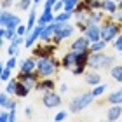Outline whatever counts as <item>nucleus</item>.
Instances as JSON below:
<instances>
[{"instance_id": "c03bdc74", "label": "nucleus", "mask_w": 122, "mask_h": 122, "mask_svg": "<svg viewBox=\"0 0 122 122\" xmlns=\"http://www.w3.org/2000/svg\"><path fill=\"white\" fill-rule=\"evenodd\" d=\"M16 107H18V101L10 98V101L7 103V108H5V110H16Z\"/></svg>"}, {"instance_id": "c85d7f7f", "label": "nucleus", "mask_w": 122, "mask_h": 122, "mask_svg": "<svg viewBox=\"0 0 122 122\" xmlns=\"http://www.w3.org/2000/svg\"><path fill=\"white\" fill-rule=\"evenodd\" d=\"M107 89H108L107 84H98V86L92 87V94H94L96 98H99V96H103V94L107 92Z\"/></svg>"}, {"instance_id": "09e8293b", "label": "nucleus", "mask_w": 122, "mask_h": 122, "mask_svg": "<svg viewBox=\"0 0 122 122\" xmlns=\"http://www.w3.org/2000/svg\"><path fill=\"white\" fill-rule=\"evenodd\" d=\"M9 113H10V122H14L16 120V110H9Z\"/></svg>"}, {"instance_id": "412c9836", "label": "nucleus", "mask_w": 122, "mask_h": 122, "mask_svg": "<svg viewBox=\"0 0 122 122\" xmlns=\"http://www.w3.org/2000/svg\"><path fill=\"white\" fill-rule=\"evenodd\" d=\"M115 65V58L112 54H107L103 52V61H101V70H110L112 66Z\"/></svg>"}, {"instance_id": "393cba45", "label": "nucleus", "mask_w": 122, "mask_h": 122, "mask_svg": "<svg viewBox=\"0 0 122 122\" xmlns=\"http://www.w3.org/2000/svg\"><path fill=\"white\" fill-rule=\"evenodd\" d=\"M107 46H108V42H105V40H98V42H91V52H101V51H105L107 49Z\"/></svg>"}, {"instance_id": "dca6fc26", "label": "nucleus", "mask_w": 122, "mask_h": 122, "mask_svg": "<svg viewBox=\"0 0 122 122\" xmlns=\"http://www.w3.org/2000/svg\"><path fill=\"white\" fill-rule=\"evenodd\" d=\"M122 117V105H110L107 110V120H119Z\"/></svg>"}, {"instance_id": "4468645a", "label": "nucleus", "mask_w": 122, "mask_h": 122, "mask_svg": "<svg viewBox=\"0 0 122 122\" xmlns=\"http://www.w3.org/2000/svg\"><path fill=\"white\" fill-rule=\"evenodd\" d=\"M84 35L89 38L91 42H98V40H101V25H89Z\"/></svg>"}, {"instance_id": "5701e85b", "label": "nucleus", "mask_w": 122, "mask_h": 122, "mask_svg": "<svg viewBox=\"0 0 122 122\" xmlns=\"http://www.w3.org/2000/svg\"><path fill=\"white\" fill-rule=\"evenodd\" d=\"M18 84H19V79H10L7 84H5V91H7L10 96H16V89H18Z\"/></svg>"}, {"instance_id": "8fccbe9b", "label": "nucleus", "mask_w": 122, "mask_h": 122, "mask_svg": "<svg viewBox=\"0 0 122 122\" xmlns=\"http://www.w3.org/2000/svg\"><path fill=\"white\" fill-rule=\"evenodd\" d=\"M40 2H42V0H33V5H38Z\"/></svg>"}, {"instance_id": "1a4fd4ad", "label": "nucleus", "mask_w": 122, "mask_h": 122, "mask_svg": "<svg viewBox=\"0 0 122 122\" xmlns=\"http://www.w3.org/2000/svg\"><path fill=\"white\" fill-rule=\"evenodd\" d=\"M75 65H77V52L75 51H70L63 54V58H61V68H65V70H73L75 68Z\"/></svg>"}, {"instance_id": "c9c22d12", "label": "nucleus", "mask_w": 122, "mask_h": 122, "mask_svg": "<svg viewBox=\"0 0 122 122\" xmlns=\"http://www.w3.org/2000/svg\"><path fill=\"white\" fill-rule=\"evenodd\" d=\"M7 54H9V56H18V54H19V47L14 46V44H10V46L7 47Z\"/></svg>"}, {"instance_id": "4be33fe9", "label": "nucleus", "mask_w": 122, "mask_h": 122, "mask_svg": "<svg viewBox=\"0 0 122 122\" xmlns=\"http://www.w3.org/2000/svg\"><path fill=\"white\" fill-rule=\"evenodd\" d=\"M30 87L25 84V82H21L19 80V84H18V89H16V98H26L30 94Z\"/></svg>"}, {"instance_id": "f3484780", "label": "nucleus", "mask_w": 122, "mask_h": 122, "mask_svg": "<svg viewBox=\"0 0 122 122\" xmlns=\"http://www.w3.org/2000/svg\"><path fill=\"white\" fill-rule=\"evenodd\" d=\"M54 18H56V14H54V10L52 9H44L40 16H38V21L37 23L38 25H49V23H52Z\"/></svg>"}, {"instance_id": "6ab92c4d", "label": "nucleus", "mask_w": 122, "mask_h": 122, "mask_svg": "<svg viewBox=\"0 0 122 122\" xmlns=\"http://www.w3.org/2000/svg\"><path fill=\"white\" fill-rule=\"evenodd\" d=\"M107 103L108 105H122V89L110 92V96H107Z\"/></svg>"}, {"instance_id": "7c9ffc66", "label": "nucleus", "mask_w": 122, "mask_h": 122, "mask_svg": "<svg viewBox=\"0 0 122 122\" xmlns=\"http://www.w3.org/2000/svg\"><path fill=\"white\" fill-rule=\"evenodd\" d=\"M33 5V0H19L18 4H16V7L21 9V10H30Z\"/></svg>"}, {"instance_id": "3c124183", "label": "nucleus", "mask_w": 122, "mask_h": 122, "mask_svg": "<svg viewBox=\"0 0 122 122\" xmlns=\"http://www.w3.org/2000/svg\"><path fill=\"white\" fill-rule=\"evenodd\" d=\"M119 10H122V0L119 2Z\"/></svg>"}, {"instance_id": "f257e3e1", "label": "nucleus", "mask_w": 122, "mask_h": 122, "mask_svg": "<svg viewBox=\"0 0 122 122\" xmlns=\"http://www.w3.org/2000/svg\"><path fill=\"white\" fill-rule=\"evenodd\" d=\"M122 33V25L115 19V14H107L105 21L101 23V40L113 42Z\"/></svg>"}, {"instance_id": "7ed1b4c3", "label": "nucleus", "mask_w": 122, "mask_h": 122, "mask_svg": "<svg viewBox=\"0 0 122 122\" xmlns=\"http://www.w3.org/2000/svg\"><path fill=\"white\" fill-rule=\"evenodd\" d=\"M75 28L77 26L70 25V21H65V23H61V21H54V35H52V40L56 46H59L63 40L66 38H70L71 35L75 33Z\"/></svg>"}, {"instance_id": "9b49d317", "label": "nucleus", "mask_w": 122, "mask_h": 122, "mask_svg": "<svg viewBox=\"0 0 122 122\" xmlns=\"http://www.w3.org/2000/svg\"><path fill=\"white\" fill-rule=\"evenodd\" d=\"M18 68H19V71H25V73L37 71V58L31 54L30 58H26V59H23V61H19Z\"/></svg>"}, {"instance_id": "2eb2a0df", "label": "nucleus", "mask_w": 122, "mask_h": 122, "mask_svg": "<svg viewBox=\"0 0 122 122\" xmlns=\"http://www.w3.org/2000/svg\"><path fill=\"white\" fill-rule=\"evenodd\" d=\"M103 52H91V56H89V61H87V68H91V70H101V61H103Z\"/></svg>"}, {"instance_id": "79ce46f5", "label": "nucleus", "mask_w": 122, "mask_h": 122, "mask_svg": "<svg viewBox=\"0 0 122 122\" xmlns=\"http://www.w3.org/2000/svg\"><path fill=\"white\" fill-rule=\"evenodd\" d=\"M0 5H2V9H9V7H12V5H14V0H2Z\"/></svg>"}, {"instance_id": "f03ea898", "label": "nucleus", "mask_w": 122, "mask_h": 122, "mask_svg": "<svg viewBox=\"0 0 122 122\" xmlns=\"http://www.w3.org/2000/svg\"><path fill=\"white\" fill-rule=\"evenodd\" d=\"M61 66V61L54 56L49 58H37V73L40 77H52L58 73V68Z\"/></svg>"}, {"instance_id": "bb28decb", "label": "nucleus", "mask_w": 122, "mask_h": 122, "mask_svg": "<svg viewBox=\"0 0 122 122\" xmlns=\"http://www.w3.org/2000/svg\"><path fill=\"white\" fill-rule=\"evenodd\" d=\"M10 79H12V70L7 68L5 63H4L2 65V71H0V80H2V82H9Z\"/></svg>"}, {"instance_id": "b1692460", "label": "nucleus", "mask_w": 122, "mask_h": 122, "mask_svg": "<svg viewBox=\"0 0 122 122\" xmlns=\"http://www.w3.org/2000/svg\"><path fill=\"white\" fill-rule=\"evenodd\" d=\"M19 25H21V18H19L18 14H14V12H12V16L9 18L7 25H5V28H9V30H16Z\"/></svg>"}, {"instance_id": "c756f323", "label": "nucleus", "mask_w": 122, "mask_h": 122, "mask_svg": "<svg viewBox=\"0 0 122 122\" xmlns=\"http://www.w3.org/2000/svg\"><path fill=\"white\" fill-rule=\"evenodd\" d=\"M10 16H12V12H10L9 9H2V12H0V26L7 25V21H9Z\"/></svg>"}, {"instance_id": "4c0bfd02", "label": "nucleus", "mask_w": 122, "mask_h": 122, "mask_svg": "<svg viewBox=\"0 0 122 122\" xmlns=\"http://www.w3.org/2000/svg\"><path fill=\"white\" fill-rule=\"evenodd\" d=\"M65 9V2L63 0H58L56 4H54V7H52V10H54V14H58V12H61V10Z\"/></svg>"}, {"instance_id": "6e6552de", "label": "nucleus", "mask_w": 122, "mask_h": 122, "mask_svg": "<svg viewBox=\"0 0 122 122\" xmlns=\"http://www.w3.org/2000/svg\"><path fill=\"white\" fill-rule=\"evenodd\" d=\"M91 47V40L87 38L84 33H82L80 37H77L73 42L70 44V49L71 51H75V52H80V51H87V49Z\"/></svg>"}, {"instance_id": "58836bf2", "label": "nucleus", "mask_w": 122, "mask_h": 122, "mask_svg": "<svg viewBox=\"0 0 122 122\" xmlns=\"http://www.w3.org/2000/svg\"><path fill=\"white\" fill-rule=\"evenodd\" d=\"M113 47L117 49L119 52L122 51V33H120V35H119V37H117V38H115V40H113Z\"/></svg>"}, {"instance_id": "49530a36", "label": "nucleus", "mask_w": 122, "mask_h": 122, "mask_svg": "<svg viewBox=\"0 0 122 122\" xmlns=\"http://www.w3.org/2000/svg\"><path fill=\"white\" fill-rule=\"evenodd\" d=\"M31 110H33L31 107H25V117H31V113H33Z\"/></svg>"}, {"instance_id": "864d4df0", "label": "nucleus", "mask_w": 122, "mask_h": 122, "mask_svg": "<svg viewBox=\"0 0 122 122\" xmlns=\"http://www.w3.org/2000/svg\"><path fill=\"white\" fill-rule=\"evenodd\" d=\"M115 2H120V0H115Z\"/></svg>"}, {"instance_id": "ddd939ff", "label": "nucleus", "mask_w": 122, "mask_h": 122, "mask_svg": "<svg viewBox=\"0 0 122 122\" xmlns=\"http://www.w3.org/2000/svg\"><path fill=\"white\" fill-rule=\"evenodd\" d=\"M105 18H107V12L105 10H91L89 12V16H87V19H86V23H87V26L89 25H101L103 21H105Z\"/></svg>"}, {"instance_id": "a18cd8bd", "label": "nucleus", "mask_w": 122, "mask_h": 122, "mask_svg": "<svg viewBox=\"0 0 122 122\" xmlns=\"http://www.w3.org/2000/svg\"><path fill=\"white\" fill-rule=\"evenodd\" d=\"M58 91H59L61 94H65L66 91H68V86H66V84H59V87H58Z\"/></svg>"}, {"instance_id": "e433bc0d", "label": "nucleus", "mask_w": 122, "mask_h": 122, "mask_svg": "<svg viewBox=\"0 0 122 122\" xmlns=\"http://www.w3.org/2000/svg\"><path fill=\"white\" fill-rule=\"evenodd\" d=\"M0 122H10V113H9V110H2L0 112Z\"/></svg>"}, {"instance_id": "ea45409f", "label": "nucleus", "mask_w": 122, "mask_h": 122, "mask_svg": "<svg viewBox=\"0 0 122 122\" xmlns=\"http://www.w3.org/2000/svg\"><path fill=\"white\" fill-rule=\"evenodd\" d=\"M77 30H79L80 33H86V30H87V23H86V21H77Z\"/></svg>"}, {"instance_id": "39448f33", "label": "nucleus", "mask_w": 122, "mask_h": 122, "mask_svg": "<svg viewBox=\"0 0 122 122\" xmlns=\"http://www.w3.org/2000/svg\"><path fill=\"white\" fill-rule=\"evenodd\" d=\"M56 47L58 46L54 42H38L37 46L31 49V54L35 58H49V56H54Z\"/></svg>"}, {"instance_id": "de8ad7c7", "label": "nucleus", "mask_w": 122, "mask_h": 122, "mask_svg": "<svg viewBox=\"0 0 122 122\" xmlns=\"http://www.w3.org/2000/svg\"><path fill=\"white\" fill-rule=\"evenodd\" d=\"M115 19H117V21H119V23L122 25V10H119V12H117V14H115Z\"/></svg>"}, {"instance_id": "0eeeda50", "label": "nucleus", "mask_w": 122, "mask_h": 122, "mask_svg": "<svg viewBox=\"0 0 122 122\" xmlns=\"http://www.w3.org/2000/svg\"><path fill=\"white\" fill-rule=\"evenodd\" d=\"M18 79L21 82H25L26 86L30 87V89H35V86H37V82L42 79L40 75L37 73V71H30V73H25V71H19V75H18Z\"/></svg>"}, {"instance_id": "a19ab883", "label": "nucleus", "mask_w": 122, "mask_h": 122, "mask_svg": "<svg viewBox=\"0 0 122 122\" xmlns=\"http://www.w3.org/2000/svg\"><path fill=\"white\" fill-rule=\"evenodd\" d=\"M16 33H18V35H26V33H28V28H26V25H19L18 28H16Z\"/></svg>"}, {"instance_id": "72a5a7b5", "label": "nucleus", "mask_w": 122, "mask_h": 122, "mask_svg": "<svg viewBox=\"0 0 122 122\" xmlns=\"http://www.w3.org/2000/svg\"><path fill=\"white\" fill-rule=\"evenodd\" d=\"M5 40H9V30L5 26H0V42L4 44Z\"/></svg>"}, {"instance_id": "37998d69", "label": "nucleus", "mask_w": 122, "mask_h": 122, "mask_svg": "<svg viewBox=\"0 0 122 122\" xmlns=\"http://www.w3.org/2000/svg\"><path fill=\"white\" fill-rule=\"evenodd\" d=\"M58 0H44V9H52Z\"/></svg>"}, {"instance_id": "f704fd0d", "label": "nucleus", "mask_w": 122, "mask_h": 122, "mask_svg": "<svg viewBox=\"0 0 122 122\" xmlns=\"http://www.w3.org/2000/svg\"><path fill=\"white\" fill-rule=\"evenodd\" d=\"M10 44H14V46H25V35H16L12 40H10Z\"/></svg>"}, {"instance_id": "603ef678", "label": "nucleus", "mask_w": 122, "mask_h": 122, "mask_svg": "<svg viewBox=\"0 0 122 122\" xmlns=\"http://www.w3.org/2000/svg\"><path fill=\"white\" fill-rule=\"evenodd\" d=\"M120 59H122V51H120Z\"/></svg>"}, {"instance_id": "9d476101", "label": "nucleus", "mask_w": 122, "mask_h": 122, "mask_svg": "<svg viewBox=\"0 0 122 122\" xmlns=\"http://www.w3.org/2000/svg\"><path fill=\"white\" fill-rule=\"evenodd\" d=\"M54 89H56V82H54V79H51V77H42L35 86V91H38V92L54 91Z\"/></svg>"}, {"instance_id": "2f4dec72", "label": "nucleus", "mask_w": 122, "mask_h": 122, "mask_svg": "<svg viewBox=\"0 0 122 122\" xmlns=\"http://www.w3.org/2000/svg\"><path fill=\"white\" fill-rule=\"evenodd\" d=\"M18 65H19V63H18V56H9V59L5 61V66L10 68V70H14Z\"/></svg>"}, {"instance_id": "cd10ccee", "label": "nucleus", "mask_w": 122, "mask_h": 122, "mask_svg": "<svg viewBox=\"0 0 122 122\" xmlns=\"http://www.w3.org/2000/svg\"><path fill=\"white\" fill-rule=\"evenodd\" d=\"M10 98H12V96H10V94L7 92V91H2V92H0V110H4V108H7V103L10 101Z\"/></svg>"}, {"instance_id": "20e7f679", "label": "nucleus", "mask_w": 122, "mask_h": 122, "mask_svg": "<svg viewBox=\"0 0 122 122\" xmlns=\"http://www.w3.org/2000/svg\"><path fill=\"white\" fill-rule=\"evenodd\" d=\"M96 99V96L92 94V91H89V92H82V94H79V96H75L73 99L70 101V112L71 113H80L82 110H86L89 105H92V101Z\"/></svg>"}, {"instance_id": "423d86ee", "label": "nucleus", "mask_w": 122, "mask_h": 122, "mask_svg": "<svg viewBox=\"0 0 122 122\" xmlns=\"http://www.w3.org/2000/svg\"><path fill=\"white\" fill-rule=\"evenodd\" d=\"M61 103H63V98H61V92L56 89L54 91H46V92H42V105L46 108L49 110H52V108H58L61 107Z\"/></svg>"}, {"instance_id": "473e14b6", "label": "nucleus", "mask_w": 122, "mask_h": 122, "mask_svg": "<svg viewBox=\"0 0 122 122\" xmlns=\"http://www.w3.org/2000/svg\"><path fill=\"white\" fill-rule=\"evenodd\" d=\"M66 119H68V110H59V112L54 115V120H56V122L66 120Z\"/></svg>"}, {"instance_id": "a211bd4d", "label": "nucleus", "mask_w": 122, "mask_h": 122, "mask_svg": "<svg viewBox=\"0 0 122 122\" xmlns=\"http://www.w3.org/2000/svg\"><path fill=\"white\" fill-rule=\"evenodd\" d=\"M101 10H105L107 14H117L119 2H115V0H101Z\"/></svg>"}, {"instance_id": "aec40b11", "label": "nucleus", "mask_w": 122, "mask_h": 122, "mask_svg": "<svg viewBox=\"0 0 122 122\" xmlns=\"http://www.w3.org/2000/svg\"><path fill=\"white\" fill-rule=\"evenodd\" d=\"M110 77L119 82V84H122V65H113L112 68H110Z\"/></svg>"}, {"instance_id": "f8f14e48", "label": "nucleus", "mask_w": 122, "mask_h": 122, "mask_svg": "<svg viewBox=\"0 0 122 122\" xmlns=\"http://www.w3.org/2000/svg\"><path fill=\"white\" fill-rule=\"evenodd\" d=\"M82 77H84V82H86V84L87 86H98V84H101V75H99V71L98 70H86V73L84 75H82Z\"/></svg>"}, {"instance_id": "a878e982", "label": "nucleus", "mask_w": 122, "mask_h": 122, "mask_svg": "<svg viewBox=\"0 0 122 122\" xmlns=\"http://www.w3.org/2000/svg\"><path fill=\"white\" fill-rule=\"evenodd\" d=\"M71 18H75V14H73V12H68V10H61V12L56 14L54 21H61V23H65V21H70Z\"/></svg>"}]
</instances>
